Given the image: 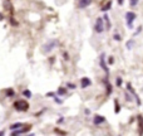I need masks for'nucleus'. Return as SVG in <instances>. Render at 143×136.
I'll list each match as a JSON object with an SVG mask.
<instances>
[{
  "label": "nucleus",
  "instance_id": "obj_1",
  "mask_svg": "<svg viewBox=\"0 0 143 136\" xmlns=\"http://www.w3.org/2000/svg\"><path fill=\"white\" fill-rule=\"evenodd\" d=\"M13 107L16 111H19V112H25V111L29 110V103L28 101H25V100H16L13 103Z\"/></svg>",
  "mask_w": 143,
  "mask_h": 136
},
{
  "label": "nucleus",
  "instance_id": "obj_2",
  "mask_svg": "<svg viewBox=\"0 0 143 136\" xmlns=\"http://www.w3.org/2000/svg\"><path fill=\"white\" fill-rule=\"evenodd\" d=\"M57 45H58V40H55V39H50L49 42H46V43L43 45L42 50H43V53L48 54V53H50L54 48H57Z\"/></svg>",
  "mask_w": 143,
  "mask_h": 136
},
{
  "label": "nucleus",
  "instance_id": "obj_3",
  "mask_svg": "<svg viewBox=\"0 0 143 136\" xmlns=\"http://www.w3.org/2000/svg\"><path fill=\"white\" fill-rule=\"evenodd\" d=\"M124 19H126V22H127L128 28L132 29V28H133V22L137 19V14L133 13V12H127V13L124 14Z\"/></svg>",
  "mask_w": 143,
  "mask_h": 136
},
{
  "label": "nucleus",
  "instance_id": "obj_4",
  "mask_svg": "<svg viewBox=\"0 0 143 136\" xmlns=\"http://www.w3.org/2000/svg\"><path fill=\"white\" fill-rule=\"evenodd\" d=\"M30 129H31V125H23V129L21 127H19V129H16V130H13V132H11V135L13 136H16V135H21V134H27L28 131H30Z\"/></svg>",
  "mask_w": 143,
  "mask_h": 136
},
{
  "label": "nucleus",
  "instance_id": "obj_5",
  "mask_svg": "<svg viewBox=\"0 0 143 136\" xmlns=\"http://www.w3.org/2000/svg\"><path fill=\"white\" fill-rule=\"evenodd\" d=\"M94 32L96 33H103L104 32V23H103V18H97L96 24H94Z\"/></svg>",
  "mask_w": 143,
  "mask_h": 136
},
{
  "label": "nucleus",
  "instance_id": "obj_6",
  "mask_svg": "<svg viewBox=\"0 0 143 136\" xmlns=\"http://www.w3.org/2000/svg\"><path fill=\"white\" fill-rule=\"evenodd\" d=\"M99 64H100V68L107 73V75H109V68H108V66H107V63H105V54L104 53H102L99 57Z\"/></svg>",
  "mask_w": 143,
  "mask_h": 136
},
{
  "label": "nucleus",
  "instance_id": "obj_7",
  "mask_svg": "<svg viewBox=\"0 0 143 136\" xmlns=\"http://www.w3.org/2000/svg\"><path fill=\"white\" fill-rule=\"evenodd\" d=\"M127 90H128L129 92L132 93V95H133V97H134V100H136L137 105H138V106H141V105H142V102H141V98H139V96H138V95L136 93V91L133 90V87H132V85H130L129 82L127 83Z\"/></svg>",
  "mask_w": 143,
  "mask_h": 136
},
{
  "label": "nucleus",
  "instance_id": "obj_8",
  "mask_svg": "<svg viewBox=\"0 0 143 136\" xmlns=\"http://www.w3.org/2000/svg\"><path fill=\"white\" fill-rule=\"evenodd\" d=\"M92 86V79L89 78V77H83L82 79H80V87L82 88H88V87H90Z\"/></svg>",
  "mask_w": 143,
  "mask_h": 136
},
{
  "label": "nucleus",
  "instance_id": "obj_9",
  "mask_svg": "<svg viewBox=\"0 0 143 136\" xmlns=\"http://www.w3.org/2000/svg\"><path fill=\"white\" fill-rule=\"evenodd\" d=\"M105 122V117L104 116H102V115H96L94 117H93V123L94 125H102V123H104Z\"/></svg>",
  "mask_w": 143,
  "mask_h": 136
},
{
  "label": "nucleus",
  "instance_id": "obj_10",
  "mask_svg": "<svg viewBox=\"0 0 143 136\" xmlns=\"http://www.w3.org/2000/svg\"><path fill=\"white\" fill-rule=\"evenodd\" d=\"M137 121H138V134L143 135V116L142 115L137 116Z\"/></svg>",
  "mask_w": 143,
  "mask_h": 136
},
{
  "label": "nucleus",
  "instance_id": "obj_11",
  "mask_svg": "<svg viewBox=\"0 0 143 136\" xmlns=\"http://www.w3.org/2000/svg\"><path fill=\"white\" fill-rule=\"evenodd\" d=\"M103 20L105 22V27H104V29H107V30H109L111 28H112V23H111V19H109V15L105 14L103 15Z\"/></svg>",
  "mask_w": 143,
  "mask_h": 136
},
{
  "label": "nucleus",
  "instance_id": "obj_12",
  "mask_svg": "<svg viewBox=\"0 0 143 136\" xmlns=\"http://www.w3.org/2000/svg\"><path fill=\"white\" fill-rule=\"evenodd\" d=\"M90 4H92V0H79L78 8H79V9H84L87 6H89Z\"/></svg>",
  "mask_w": 143,
  "mask_h": 136
},
{
  "label": "nucleus",
  "instance_id": "obj_13",
  "mask_svg": "<svg viewBox=\"0 0 143 136\" xmlns=\"http://www.w3.org/2000/svg\"><path fill=\"white\" fill-rule=\"evenodd\" d=\"M104 83H105V88H107V95L109 96L112 92H113V86L109 83V81H108V78H105L104 79Z\"/></svg>",
  "mask_w": 143,
  "mask_h": 136
},
{
  "label": "nucleus",
  "instance_id": "obj_14",
  "mask_svg": "<svg viewBox=\"0 0 143 136\" xmlns=\"http://www.w3.org/2000/svg\"><path fill=\"white\" fill-rule=\"evenodd\" d=\"M111 8H112V1L109 0V1L104 5V6H102V9H100V10H102L103 13H107L108 10H111Z\"/></svg>",
  "mask_w": 143,
  "mask_h": 136
},
{
  "label": "nucleus",
  "instance_id": "obj_15",
  "mask_svg": "<svg viewBox=\"0 0 143 136\" xmlns=\"http://www.w3.org/2000/svg\"><path fill=\"white\" fill-rule=\"evenodd\" d=\"M68 93V90H67V87H59L57 91V95L59 96H65Z\"/></svg>",
  "mask_w": 143,
  "mask_h": 136
},
{
  "label": "nucleus",
  "instance_id": "obj_16",
  "mask_svg": "<svg viewBox=\"0 0 143 136\" xmlns=\"http://www.w3.org/2000/svg\"><path fill=\"white\" fill-rule=\"evenodd\" d=\"M134 45H136V40H134V39H129L128 42L126 43V47H127V49H128V50H130Z\"/></svg>",
  "mask_w": 143,
  "mask_h": 136
},
{
  "label": "nucleus",
  "instance_id": "obj_17",
  "mask_svg": "<svg viewBox=\"0 0 143 136\" xmlns=\"http://www.w3.org/2000/svg\"><path fill=\"white\" fill-rule=\"evenodd\" d=\"M23 122H16V123H13V125H10V130L13 131V130H16V129H19V127H23Z\"/></svg>",
  "mask_w": 143,
  "mask_h": 136
},
{
  "label": "nucleus",
  "instance_id": "obj_18",
  "mask_svg": "<svg viewBox=\"0 0 143 136\" xmlns=\"http://www.w3.org/2000/svg\"><path fill=\"white\" fill-rule=\"evenodd\" d=\"M5 95H6V97H14L15 91L13 88H8V90H5Z\"/></svg>",
  "mask_w": 143,
  "mask_h": 136
},
{
  "label": "nucleus",
  "instance_id": "obj_19",
  "mask_svg": "<svg viewBox=\"0 0 143 136\" xmlns=\"http://www.w3.org/2000/svg\"><path fill=\"white\" fill-rule=\"evenodd\" d=\"M119 111H121L119 102H118V100H114V112H115V113H119Z\"/></svg>",
  "mask_w": 143,
  "mask_h": 136
},
{
  "label": "nucleus",
  "instance_id": "obj_20",
  "mask_svg": "<svg viewBox=\"0 0 143 136\" xmlns=\"http://www.w3.org/2000/svg\"><path fill=\"white\" fill-rule=\"evenodd\" d=\"M23 96H25L27 98H31L33 93L30 92V90H24V91H23Z\"/></svg>",
  "mask_w": 143,
  "mask_h": 136
},
{
  "label": "nucleus",
  "instance_id": "obj_21",
  "mask_svg": "<svg viewBox=\"0 0 143 136\" xmlns=\"http://www.w3.org/2000/svg\"><path fill=\"white\" fill-rule=\"evenodd\" d=\"M138 3H139V0H129V6L130 8H136L138 5Z\"/></svg>",
  "mask_w": 143,
  "mask_h": 136
},
{
  "label": "nucleus",
  "instance_id": "obj_22",
  "mask_svg": "<svg viewBox=\"0 0 143 136\" xmlns=\"http://www.w3.org/2000/svg\"><path fill=\"white\" fill-rule=\"evenodd\" d=\"M124 98H126V101H127V102H132V101H133V98L130 97V95H129L128 92H126V93H124Z\"/></svg>",
  "mask_w": 143,
  "mask_h": 136
},
{
  "label": "nucleus",
  "instance_id": "obj_23",
  "mask_svg": "<svg viewBox=\"0 0 143 136\" xmlns=\"http://www.w3.org/2000/svg\"><path fill=\"white\" fill-rule=\"evenodd\" d=\"M113 39L117 40V42H121V40H122V37H121L118 33H114V34H113Z\"/></svg>",
  "mask_w": 143,
  "mask_h": 136
},
{
  "label": "nucleus",
  "instance_id": "obj_24",
  "mask_svg": "<svg viewBox=\"0 0 143 136\" xmlns=\"http://www.w3.org/2000/svg\"><path fill=\"white\" fill-rule=\"evenodd\" d=\"M54 102H55V103H58V105H62V103H63V100H60L57 95H55V96H54Z\"/></svg>",
  "mask_w": 143,
  "mask_h": 136
},
{
  "label": "nucleus",
  "instance_id": "obj_25",
  "mask_svg": "<svg viewBox=\"0 0 143 136\" xmlns=\"http://www.w3.org/2000/svg\"><path fill=\"white\" fill-rule=\"evenodd\" d=\"M115 85H117V87H121V86H122V78H121V77H117Z\"/></svg>",
  "mask_w": 143,
  "mask_h": 136
},
{
  "label": "nucleus",
  "instance_id": "obj_26",
  "mask_svg": "<svg viewBox=\"0 0 143 136\" xmlns=\"http://www.w3.org/2000/svg\"><path fill=\"white\" fill-rule=\"evenodd\" d=\"M65 86H67L68 88H70V90H75V87H77V86H75L74 83H72V82H68V83H67Z\"/></svg>",
  "mask_w": 143,
  "mask_h": 136
},
{
  "label": "nucleus",
  "instance_id": "obj_27",
  "mask_svg": "<svg viewBox=\"0 0 143 136\" xmlns=\"http://www.w3.org/2000/svg\"><path fill=\"white\" fill-rule=\"evenodd\" d=\"M54 132H57V134H60V135H65V134H67L65 131H62V130H59V129H57V127L54 129Z\"/></svg>",
  "mask_w": 143,
  "mask_h": 136
},
{
  "label": "nucleus",
  "instance_id": "obj_28",
  "mask_svg": "<svg viewBox=\"0 0 143 136\" xmlns=\"http://www.w3.org/2000/svg\"><path fill=\"white\" fill-rule=\"evenodd\" d=\"M141 32H142V25H141V27H138V29H137V30H136V32H134V34H133V37H136V35H138V34H139Z\"/></svg>",
  "mask_w": 143,
  "mask_h": 136
},
{
  "label": "nucleus",
  "instance_id": "obj_29",
  "mask_svg": "<svg viewBox=\"0 0 143 136\" xmlns=\"http://www.w3.org/2000/svg\"><path fill=\"white\" fill-rule=\"evenodd\" d=\"M63 58H64V60H69V54H68V52H64V53H63Z\"/></svg>",
  "mask_w": 143,
  "mask_h": 136
},
{
  "label": "nucleus",
  "instance_id": "obj_30",
  "mask_svg": "<svg viewBox=\"0 0 143 136\" xmlns=\"http://www.w3.org/2000/svg\"><path fill=\"white\" fill-rule=\"evenodd\" d=\"M45 96H46V97H54V96H55V92H48Z\"/></svg>",
  "mask_w": 143,
  "mask_h": 136
},
{
  "label": "nucleus",
  "instance_id": "obj_31",
  "mask_svg": "<svg viewBox=\"0 0 143 136\" xmlns=\"http://www.w3.org/2000/svg\"><path fill=\"white\" fill-rule=\"evenodd\" d=\"M64 120H65V119H64L63 116H60V117L58 119V123H63V122H64Z\"/></svg>",
  "mask_w": 143,
  "mask_h": 136
},
{
  "label": "nucleus",
  "instance_id": "obj_32",
  "mask_svg": "<svg viewBox=\"0 0 143 136\" xmlns=\"http://www.w3.org/2000/svg\"><path fill=\"white\" fill-rule=\"evenodd\" d=\"M108 62H109V64H113V63H114V58H113V57H109Z\"/></svg>",
  "mask_w": 143,
  "mask_h": 136
},
{
  "label": "nucleus",
  "instance_id": "obj_33",
  "mask_svg": "<svg viewBox=\"0 0 143 136\" xmlns=\"http://www.w3.org/2000/svg\"><path fill=\"white\" fill-rule=\"evenodd\" d=\"M84 113H86V115H90V110H89V108H86V110H84Z\"/></svg>",
  "mask_w": 143,
  "mask_h": 136
},
{
  "label": "nucleus",
  "instance_id": "obj_34",
  "mask_svg": "<svg viewBox=\"0 0 143 136\" xmlns=\"http://www.w3.org/2000/svg\"><path fill=\"white\" fill-rule=\"evenodd\" d=\"M118 1V5H123V3H124V0H117Z\"/></svg>",
  "mask_w": 143,
  "mask_h": 136
},
{
  "label": "nucleus",
  "instance_id": "obj_35",
  "mask_svg": "<svg viewBox=\"0 0 143 136\" xmlns=\"http://www.w3.org/2000/svg\"><path fill=\"white\" fill-rule=\"evenodd\" d=\"M4 19V16H3V14H0V20H3Z\"/></svg>",
  "mask_w": 143,
  "mask_h": 136
}]
</instances>
